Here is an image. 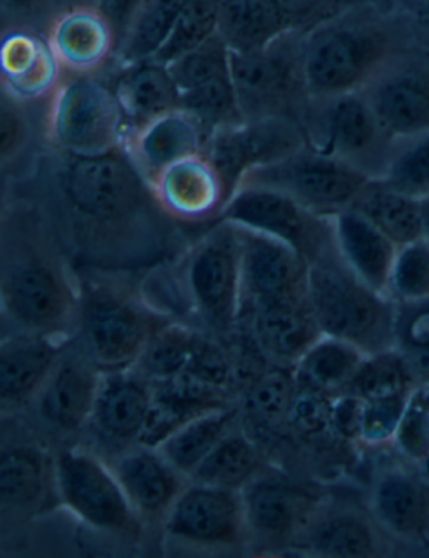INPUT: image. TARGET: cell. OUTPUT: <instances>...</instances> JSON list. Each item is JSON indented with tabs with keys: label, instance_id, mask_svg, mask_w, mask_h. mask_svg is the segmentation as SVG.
<instances>
[{
	"label": "cell",
	"instance_id": "3",
	"mask_svg": "<svg viewBox=\"0 0 429 558\" xmlns=\"http://www.w3.org/2000/svg\"><path fill=\"white\" fill-rule=\"evenodd\" d=\"M173 294L164 312L173 317V304L193 326L226 341L237 336L242 316L241 242L237 227L219 220L208 226L180 254L157 267ZM175 319V317H173ZM176 320V319H175Z\"/></svg>",
	"mask_w": 429,
	"mask_h": 558
},
{
	"label": "cell",
	"instance_id": "20",
	"mask_svg": "<svg viewBox=\"0 0 429 558\" xmlns=\"http://www.w3.org/2000/svg\"><path fill=\"white\" fill-rule=\"evenodd\" d=\"M46 37L66 74H106L117 64L120 37L93 2L68 9Z\"/></svg>",
	"mask_w": 429,
	"mask_h": 558
},
{
	"label": "cell",
	"instance_id": "13",
	"mask_svg": "<svg viewBox=\"0 0 429 558\" xmlns=\"http://www.w3.org/2000/svg\"><path fill=\"white\" fill-rule=\"evenodd\" d=\"M306 146H309V140L297 121L259 118L213 131L205 143L204 153L220 171L230 195H233L245 174L284 160Z\"/></svg>",
	"mask_w": 429,
	"mask_h": 558
},
{
	"label": "cell",
	"instance_id": "43",
	"mask_svg": "<svg viewBox=\"0 0 429 558\" xmlns=\"http://www.w3.org/2000/svg\"><path fill=\"white\" fill-rule=\"evenodd\" d=\"M409 366L396 352L381 351L366 355L356 376L342 392L359 396L364 401L371 399L407 396Z\"/></svg>",
	"mask_w": 429,
	"mask_h": 558
},
{
	"label": "cell",
	"instance_id": "5",
	"mask_svg": "<svg viewBox=\"0 0 429 558\" xmlns=\"http://www.w3.org/2000/svg\"><path fill=\"white\" fill-rule=\"evenodd\" d=\"M391 40L359 5L304 36V70L310 98L360 93L385 65Z\"/></svg>",
	"mask_w": 429,
	"mask_h": 558
},
{
	"label": "cell",
	"instance_id": "32",
	"mask_svg": "<svg viewBox=\"0 0 429 558\" xmlns=\"http://www.w3.org/2000/svg\"><path fill=\"white\" fill-rule=\"evenodd\" d=\"M291 547L320 557L364 558L376 554L378 541L363 517L354 511L326 510L322 504Z\"/></svg>",
	"mask_w": 429,
	"mask_h": 558
},
{
	"label": "cell",
	"instance_id": "42",
	"mask_svg": "<svg viewBox=\"0 0 429 558\" xmlns=\"http://www.w3.org/2000/svg\"><path fill=\"white\" fill-rule=\"evenodd\" d=\"M220 0H186L157 61L171 64L219 34Z\"/></svg>",
	"mask_w": 429,
	"mask_h": 558
},
{
	"label": "cell",
	"instance_id": "19",
	"mask_svg": "<svg viewBox=\"0 0 429 558\" xmlns=\"http://www.w3.org/2000/svg\"><path fill=\"white\" fill-rule=\"evenodd\" d=\"M101 373L83 349H64L34 401L40 420L62 435H79L88 429Z\"/></svg>",
	"mask_w": 429,
	"mask_h": 558
},
{
	"label": "cell",
	"instance_id": "1",
	"mask_svg": "<svg viewBox=\"0 0 429 558\" xmlns=\"http://www.w3.org/2000/svg\"><path fill=\"white\" fill-rule=\"evenodd\" d=\"M12 185L26 186L45 210L77 270L148 272L185 248L182 226L124 146L101 156L49 148Z\"/></svg>",
	"mask_w": 429,
	"mask_h": 558
},
{
	"label": "cell",
	"instance_id": "16",
	"mask_svg": "<svg viewBox=\"0 0 429 558\" xmlns=\"http://www.w3.org/2000/svg\"><path fill=\"white\" fill-rule=\"evenodd\" d=\"M241 494L250 537L272 544L291 545L322 505L316 489L267 468Z\"/></svg>",
	"mask_w": 429,
	"mask_h": 558
},
{
	"label": "cell",
	"instance_id": "17",
	"mask_svg": "<svg viewBox=\"0 0 429 558\" xmlns=\"http://www.w3.org/2000/svg\"><path fill=\"white\" fill-rule=\"evenodd\" d=\"M151 185L163 210L180 226H211L220 220L232 196L205 153L171 165Z\"/></svg>",
	"mask_w": 429,
	"mask_h": 558
},
{
	"label": "cell",
	"instance_id": "4",
	"mask_svg": "<svg viewBox=\"0 0 429 558\" xmlns=\"http://www.w3.org/2000/svg\"><path fill=\"white\" fill-rule=\"evenodd\" d=\"M76 336L99 371L135 367L155 333L173 323L127 274L81 269Z\"/></svg>",
	"mask_w": 429,
	"mask_h": 558
},
{
	"label": "cell",
	"instance_id": "37",
	"mask_svg": "<svg viewBox=\"0 0 429 558\" xmlns=\"http://www.w3.org/2000/svg\"><path fill=\"white\" fill-rule=\"evenodd\" d=\"M262 470H266V463L259 446L247 433L238 432L235 426L214 446L189 480L242 492Z\"/></svg>",
	"mask_w": 429,
	"mask_h": 558
},
{
	"label": "cell",
	"instance_id": "33",
	"mask_svg": "<svg viewBox=\"0 0 429 558\" xmlns=\"http://www.w3.org/2000/svg\"><path fill=\"white\" fill-rule=\"evenodd\" d=\"M353 208L368 217L397 248L426 236L421 199L397 192L379 180H372L360 192Z\"/></svg>",
	"mask_w": 429,
	"mask_h": 558
},
{
	"label": "cell",
	"instance_id": "18",
	"mask_svg": "<svg viewBox=\"0 0 429 558\" xmlns=\"http://www.w3.org/2000/svg\"><path fill=\"white\" fill-rule=\"evenodd\" d=\"M151 401L154 383L135 367L105 371L88 429L102 445L123 453L138 445Z\"/></svg>",
	"mask_w": 429,
	"mask_h": 558
},
{
	"label": "cell",
	"instance_id": "25",
	"mask_svg": "<svg viewBox=\"0 0 429 558\" xmlns=\"http://www.w3.org/2000/svg\"><path fill=\"white\" fill-rule=\"evenodd\" d=\"M364 98L391 140H407L429 131V81L413 73L384 70L364 87Z\"/></svg>",
	"mask_w": 429,
	"mask_h": 558
},
{
	"label": "cell",
	"instance_id": "47",
	"mask_svg": "<svg viewBox=\"0 0 429 558\" xmlns=\"http://www.w3.org/2000/svg\"><path fill=\"white\" fill-rule=\"evenodd\" d=\"M287 429L304 441L329 436L335 438L332 429V396L297 385L289 410Z\"/></svg>",
	"mask_w": 429,
	"mask_h": 558
},
{
	"label": "cell",
	"instance_id": "29",
	"mask_svg": "<svg viewBox=\"0 0 429 558\" xmlns=\"http://www.w3.org/2000/svg\"><path fill=\"white\" fill-rule=\"evenodd\" d=\"M232 395L210 388L188 376L154 383V401L138 445L158 448L186 423L219 408L230 407Z\"/></svg>",
	"mask_w": 429,
	"mask_h": 558
},
{
	"label": "cell",
	"instance_id": "35",
	"mask_svg": "<svg viewBox=\"0 0 429 558\" xmlns=\"http://www.w3.org/2000/svg\"><path fill=\"white\" fill-rule=\"evenodd\" d=\"M366 355L351 342L322 336L292 367L295 381L329 396L339 395L353 381Z\"/></svg>",
	"mask_w": 429,
	"mask_h": 558
},
{
	"label": "cell",
	"instance_id": "8",
	"mask_svg": "<svg viewBox=\"0 0 429 558\" xmlns=\"http://www.w3.org/2000/svg\"><path fill=\"white\" fill-rule=\"evenodd\" d=\"M303 34H282L259 51L232 52V81L244 120L289 118L303 126L310 101Z\"/></svg>",
	"mask_w": 429,
	"mask_h": 558
},
{
	"label": "cell",
	"instance_id": "24",
	"mask_svg": "<svg viewBox=\"0 0 429 558\" xmlns=\"http://www.w3.org/2000/svg\"><path fill=\"white\" fill-rule=\"evenodd\" d=\"M0 71L2 89L29 102L48 101L64 77L48 37L30 31H5Z\"/></svg>",
	"mask_w": 429,
	"mask_h": 558
},
{
	"label": "cell",
	"instance_id": "52",
	"mask_svg": "<svg viewBox=\"0 0 429 558\" xmlns=\"http://www.w3.org/2000/svg\"><path fill=\"white\" fill-rule=\"evenodd\" d=\"M364 399L351 392L332 396V429L339 441H360Z\"/></svg>",
	"mask_w": 429,
	"mask_h": 558
},
{
	"label": "cell",
	"instance_id": "14",
	"mask_svg": "<svg viewBox=\"0 0 429 558\" xmlns=\"http://www.w3.org/2000/svg\"><path fill=\"white\" fill-rule=\"evenodd\" d=\"M168 537L200 547H237L250 538L241 492L192 482L163 519Z\"/></svg>",
	"mask_w": 429,
	"mask_h": 558
},
{
	"label": "cell",
	"instance_id": "31",
	"mask_svg": "<svg viewBox=\"0 0 429 558\" xmlns=\"http://www.w3.org/2000/svg\"><path fill=\"white\" fill-rule=\"evenodd\" d=\"M54 458L37 441L5 442L0 458V500L5 511H33L45 505L56 492Z\"/></svg>",
	"mask_w": 429,
	"mask_h": 558
},
{
	"label": "cell",
	"instance_id": "48",
	"mask_svg": "<svg viewBox=\"0 0 429 558\" xmlns=\"http://www.w3.org/2000/svg\"><path fill=\"white\" fill-rule=\"evenodd\" d=\"M95 0H0L2 31H30L48 34L59 15L68 9Z\"/></svg>",
	"mask_w": 429,
	"mask_h": 558
},
{
	"label": "cell",
	"instance_id": "44",
	"mask_svg": "<svg viewBox=\"0 0 429 558\" xmlns=\"http://www.w3.org/2000/svg\"><path fill=\"white\" fill-rule=\"evenodd\" d=\"M230 65H232V51L217 34L188 54L168 64V70L179 87L180 96L211 81L232 76Z\"/></svg>",
	"mask_w": 429,
	"mask_h": 558
},
{
	"label": "cell",
	"instance_id": "2",
	"mask_svg": "<svg viewBox=\"0 0 429 558\" xmlns=\"http://www.w3.org/2000/svg\"><path fill=\"white\" fill-rule=\"evenodd\" d=\"M2 217V316L12 329L73 341L79 314V272L45 210L12 193Z\"/></svg>",
	"mask_w": 429,
	"mask_h": 558
},
{
	"label": "cell",
	"instance_id": "6",
	"mask_svg": "<svg viewBox=\"0 0 429 558\" xmlns=\"http://www.w3.org/2000/svg\"><path fill=\"white\" fill-rule=\"evenodd\" d=\"M307 302L324 336L351 342L368 355L385 351L391 311L384 294L360 282L335 248L310 264Z\"/></svg>",
	"mask_w": 429,
	"mask_h": 558
},
{
	"label": "cell",
	"instance_id": "28",
	"mask_svg": "<svg viewBox=\"0 0 429 558\" xmlns=\"http://www.w3.org/2000/svg\"><path fill=\"white\" fill-rule=\"evenodd\" d=\"M207 138L205 128L179 108L130 133L124 148L154 183L155 178L171 165L204 153Z\"/></svg>",
	"mask_w": 429,
	"mask_h": 558
},
{
	"label": "cell",
	"instance_id": "51",
	"mask_svg": "<svg viewBox=\"0 0 429 558\" xmlns=\"http://www.w3.org/2000/svg\"><path fill=\"white\" fill-rule=\"evenodd\" d=\"M407 396L397 398L371 399L364 401L363 429L360 441L368 445H381L396 436L397 426L403 417Z\"/></svg>",
	"mask_w": 429,
	"mask_h": 558
},
{
	"label": "cell",
	"instance_id": "7",
	"mask_svg": "<svg viewBox=\"0 0 429 558\" xmlns=\"http://www.w3.org/2000/svg\"><path fill=\"white\" fill-rule=\"evenodd\" d=\"M126 118L102 74H66L49 99L48 140L56 151L101 156L123 148Z\"/></svg>",
	"mask_w": 429,
	"mask_h": 558
},
{
	"label": "cell",
	"instance_id": "39",
	"mask_svg": "<svg viewBox=\"0 0 429 558\" xmlns=\"http://www.w3.org/2000/svg\"><path fill=\"white\" fill-rule=\"evenodd\" d=\"M201 329L173 320L155 333L148 342L135 369L151 383L170 381L173 377L185 373L192 357L193 349L197 345Z\"/></svg>",
	"mask_w": 429,
	"mask_h": 558
},
{
	"label": "cell",
	"instance_id": "27",
	"mask_svg": "<svg viewBox=\"0 0 429 558\" xmlns=\"http://www.w3.org/2000/svg\"><path fill=\"white\" fill-rule=\"evenodd\" d=\"M102 76L113 87L130 133L179 109V87L168 65L157 59L114 64Z\"/></svg>",
	"mask_w": 429,
	"mask_h": 558
},
{
	"label": "cell",
	"instance_id": "30",
	"mask_svg": "<svg viewBox=\"0 0 429 558\" xmlns=\"http://www.w3.org/2000/svg\"><path fill=\"white\" fill-rule=\"evenodd\" d=\"M51 99V98H49ZM48 101L29 102L2 89L0 96V165L5 177H26L51 146ZM12 180V182H14Z\"/></svg>",
	"mask_w": 429,
	"mask_h": 558
},
{
	"label": "cell",
	"instance_id": "21",
	"mask_svg": "<svg viewBox=\"0 0 429 558\" xmlns=\"http://www.w3.org/2000/svg\"><path fill=\"white\" fill-rule=\"evenodd\" d=\"M238 332L250 336L252 344L267 363L284 367H294L304 352L324 336L307 301L242 308Z\"/></svg>",
	"mask_w": 429,
	"mask_h": 558
},
{
	"label": "cell",
	"instance_id": "22",
	"mask_svg": "<svg viewBox=\"0 0 429 558\" xmlns=\"http://www.w3.org/2000/svg\"><path fill=\"white\" fill-rule=\"evenodd\" d=\"M70 341L46 333L14 330L0 344V401L2 411L34 404Z\"/></svg>",
	"mask_w": 429,
	"mask_h": 558
},
{
	"label": "cell",
	"instance_id": "50",
	"mask_svg": "<svg viewBox=\"0 0 429 558\" xmlns=\"http://www.w3.org/2000/svg\"><path fill=\"white\" fill-rule=\"evenodd\" d=\"M359 2L360 0H275L285 29L303 36L341 17L359 5Z\"/></svg>",
	"mask_w": 429,
	"mask_h": 558
},
{
	"label": "cell",
	"instance_id": "38",
	"mask_svg": "<svg viewBox=\"0 0 429 558\" xmlns=\"http://www.w3.org/2000/svg\"><path fill=\"white\" fill-rule=\"evenodd\" d=\"M186 0H145L133 15L117 56V64L148 61L160 54Z\"/></svg>",
	"mask_w": 429,
	"mask_h": 558
},
{
	"label": "cell",
	"instance_id": "12",
	"mask_svg": "<svg viewBox=\"0 0 429 558\" xmlns=\"http://www.w3.org/2000/svg\"><path fill=\"white\" fill-rule=\"evenodd\" d=\"M220 220L281 240L309 265L335 248L331 218L320 217L291 196L263 186H238Z\"/></svg>",
	"mask_w": 429,
	"mask_h": 558
},
{
	"label": "cell",
	"instance_id": "10",
	"mask_svg": "<svg viewBox=\"0 0 429 558\" xmlns=\"http://www.w3.org/2000/svg\"><path fill=\"white\" fill-rule=\"evenodd\" d=\"M371 182L372 178L357 168L309 145L284 160L245 174L241 186L275 190L291 196L307 210L332 218L353 207L357 196Z\"/></svg>",
	"mask_w": 429,
	"mask_h": 558
},
{
	"label": "cell",
	"instance_id": "9",
	"mask_svg": "<svg viewBox=\"0 0 429 558\" xmlns=\"http://www.w3.org/2000/svg\"><path fill=\"white\" fill-rule=\"evenodd\" d=\"M59 504L81 523L111 537L135 541L142 522L113 466L95 451L71 446L54 454Z\"/></svg>",
	"mask_w": 429,
	"mask_h": 558
},
{
	"label": "cell",
	"instance_id": "49",
	"mask_svg": "<svg viewBox=\"0 0 429 558\" xmlns=\"http://www.w3.org/2000/svg\"><path fill=\"white\" fill-rule=\"evenodd\" d=\"M394 441L412 460H429V388L407 395Z\"/></svg>",
	"mask_w": 429,
	"mask_h": 558
},
{
	"label": "cell",
	"instance_id": "40",
	"mask_svg": "<svg viewBox=\"0 0 429 558\" xmlns=\"http://www.w3.org/2000/svg\"><path fill=\"white\" fill-rule=\"evenodd\" d=\"M372 508L379 522L397 535H415L426 519L422 489L404 475H385L372 495Z\"/></svg>",
	"mask_w": 429,
	"mask_h": 558
},
{
	"label": "cell",
	"instance_id": "41",
	"mask_svg": "<svg viewBox=\"0 0 429 558\" xmlns=\"http://www.w3.org/2000/svg\"><path fill=\"white\" fill-rule=\"evenodd\" d=\"M297 381L292 367L270 364L269 369L254 377L245 392V410L270 428L287 429L289 410Z\"/></svg>",
	"mask_w": 429,
	"mask_h": 558
},
{
	"label": "cell",
	"instance_id": "15",
	"mask_svg": "<svg viewBox=\"0 0 429 558\" xmlns=\"http://www.w3.org/2000/svg\"><path fill=\"white\" fill-rule=\"evenodd\" d=\"M241 242L242 308L307 301L309 262L272 236L237 227Z\"/></svg>",
	"mask_w": 429,
	"mask_h": 558
},
{
	"label": "cell",
	"instance_id": "36",
	"mask_svg": "<svg viewBox=\"0 0 429 558\" xmlns=\"http://www.w3.org/2000/svg\"><path fill=\"white\" fill-rule=\"evenodd\" d=\"M241 404L208 411L186 423L157 450L185 476H192L201 461L211 453L241 420Z\"/></svg>",
	"mask_w": 429,
	"mask_h": 558
},
{
	"label": "cell",
	"instance_id": "11",
	"mask_svg": "<svg viewBox=\"0 0 429 558\" xmlns=\"http://www.w3.org/2000/svg\"><path fill=\"white\" fill-rule=\"evenodd\" d=\"M303 128L317 151L334 156L372 180L381 178L384 168L378 160L391 138L363 93L310 98Z\"/></svg>",
	"mask_w": 429,
	"mask_h": 558
},
{
	"label": "cell",
	"instance_id": "23",
	"mask_svg": "<svg viewBox=\"0 0 429 558\" xmlns=\"http://www.w3.org/2000/svg\"><path fill=\"white\" fill-rule=\"evenodd\" d=\"M110 464L142 520H163L189 482L157 448L148 446H133Z\"/></svg>",
	"mask_w": 429,
	"mask_h": 558
},
{
	"label": "cell",
	"instance_id": "34",
	"mask_svg": "<svg viewBox=\"0 0 429 558\" xmlns=\"http://www.w3.org/2000/svg\"><path fill=\"white\" fill-rule=\"evenodd\" d=\"M285 33L275 0H220L219 36L230 51H259Z\"/></svg>",
	"mask_w": 429,
	"mask_h": 558
},
{
	"label": "cell",
	"instance_id": "26",
	"mask_svg": "<svg viewBox=\"0 0 429 558\" xmlns=\"http://www.w3.org/2000/svg\"><path fill=\"white\" fill-rule=\"evenodd\" d=\"M332 220L334 247L342 264L379 294H388L397 247L359 210L350 207Z\"/></svg>",
	"mask_w": 429,
	"mask_h": 558
},
{
	"label": "cell",
	"instance_id": "46",
	"mask_svg": "<svg viewBox=\"0 0 429 558\" xmlns=\"http://www.w3.org/2000/svg\"><path fill=\"white\" fill-rule=\"evenodd\" d=\"M388 292L404 302L429 299V240L426 236L397 248Z\"/></svg>",
	"mask_w": 429,
	"mask_h": 558
},
{
	"label": "cell",
	"instance_id": "55",
	"mask_svg": "<svg viewBox=\"0 0 429 558\" xmlns=\"http://www.w3.org/2000/svg\"><path fill=\"white\" fill-rule=\"evenodd\" d=\"M426 8H428L429 11V0H426Z\"/></svg>",
	"mask_w": 429,
	"mask_h": 558
},
{
	"label": "cell",
	"instance_id": "45",
	"mask_svg": "<svg viewBox=\"0 0 429 558\" xmlns=\"http://www.w3.org/2000/svg\"><path fill=\"white\" fill-rule=\"evenodd\" d=\"M379 182L413 198L429 196V131L407 138L404 148L391 153Z\"/></svg>",
	"mask_w": 429,
	"mask_h": 558
},
{
	"label": "cell",
	"instance_id": "54",
	"mask_svg": "<svg viewBox=\"0 0 429 558\" xmlns=\"http://www.w3.org/2000/svg\"><path fill=\"white\" fill-rule=\"evenodd\" d=\"M412 341L415 348L429 349V314L413 324Z\"/></svg>",
	"mask_w": 429,
	"mask_h": 558
},
{
	"label": "cell",
	"instance_id": "53",
	"mask_svg": "<svg viewBox=\"0 0 429 558\" xmlns=\"http://www.w3.org/2000/svg\"><path fill=\"white\" fill-rule=\"evenodd\" d=\"M145 0H95L96 8L110 19L114 29H117L118 37L123 40L124 33H126L133 15L138 11L139 5Z\"/></svg>",
	"mask_w": 429,
	"mask_h": 558
}]
</instances>
